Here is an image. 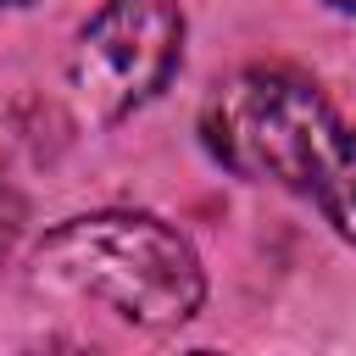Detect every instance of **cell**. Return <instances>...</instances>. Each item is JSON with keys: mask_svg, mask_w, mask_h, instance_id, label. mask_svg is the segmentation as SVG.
<instances>
[{"mask_svg": "<svg viewBox=\"0 0 356 356\" xmlns=\"http://www.w3.org/2000/svg\"><path fill=\"white\" fill-rule=\"evenodd\" d=\"M28 278L61 300H95L134 328H178L206 300L195 245L150 211H83L56 222L33 245Z\"/></svg>", "mask_w": 356, "mask_h": 356, "instance_id": "cell-2", "label": "cell"}, {"mask_svg": "<svg viewBox=\"0 0 356 356\" xmlns=\"http://www.w3.org/2000/svg\"><path fill=\"white\" fill-rule=\"evenodd\" d=\"M184 61V11L178 0H106L67 56L78 106L95 122H117L150 106Z\"/></svg>", "mask_w": 356, "mask_h": 356, "instance_id": "cell-3", "label": "cell"}, {"mask_svg": "<svg viewBox=\"0 0 356 356\" xmlns=\"http://www.w3.org/2000/svg\"><path fill=\"white\" fill-rule=\"evenodd\" d=\"M206 150L250 184L306 195L334 234L356 245V128L334 100L289 67H245L211 89L200 111Z\"/></svg>", "mask_w": 356, "mask_h": 356, "instance_id": "cell-1", "label": "cell"}, {"mask_svg": "<svg viewBox=\"0 0 356 356\" xmlns=\"http://www.w3.org/2000/svg\"><path fill=\"white\" fill-rule=\"evenodd\" d=\"M323 6H334V11H356V0H323Z\"/></svg>", "mask_w": 356, "mask_h": 356, "instance_id": "cell-4", "label": "cell"}, {"mask_svg": "<svg viewBox=\"0 0 356 356\" xmlns=\"http://www.w3.org/2000/svg\"><path fill=\"white\" fill-rule=\"evenodd\" d=\"M11 6H22V0H11Z\"/></svg>", "mask_w": 356, "mask_h": 356, "instance_id": "cell-5", "label": "cell"}]
</instances>
